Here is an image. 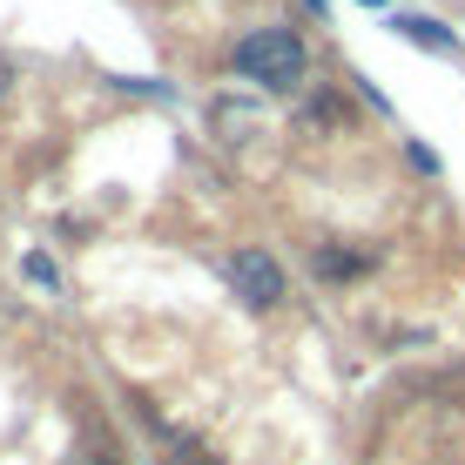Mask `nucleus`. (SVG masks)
<instances>
[{"mask_svg": "<svg viewBox=\"0 0 465 465\" xmlns=\"http://www.w3.org/2000/svg\"><path fill=\"white\" fill-rule=\"evenodd\" d=\"M364 7H384V0H364Z\"/></svg>", "mask_w": 465, "mask_h": 465, "instance_id": "6", "label": "nucleus"}, {"mask_svg": "<svg viewBox=\"0 0 465 465\" xmlns=\"http://www.w3.org/2000/svg\"><path fill=\"white\" fill-rule=\"evenodd\" d=\"M230 283H236V297H243V303H277L283 297V270L270 263L263 250H236L230 256Z\"/></svg>", "mask_w": 465, "mask_h": 465, "instance_id": "2", "label": "nucleus"}, {"mask_svg": "<svg viewBox=\"0 0 465 465\" xmlns=\"http://www.w3.org/2000/svg\"><path fill=\"white\" fill-rule=\"evenodd\" d=\"M398 35H405V41H419V47H431V54H459V35H452V27H445V21H431V14H398Z\"/></svg>", "mask_w": 465, "mask_h": 465, "instance_id": "3", "label": "nucleus"}, {"mask_svg": "<svg viewBox=\"0 0 465 465\" xmlns=\"http://www.w3.org/2000/svg\"><path fill=\"white\" fill-rule=\"evenodd\" d=\"M21 270H27V277H35V283H47V291H54V263H47V256H41V250H35V256H27V263H21Z\"/></svg>", "mask_w": 465, "mask_h": 465, "instance_id": "4", "label": "nucleus"}, {"mask_svg": "<svg viewBox=\"0 0 465 465\" xmlns=\"http://www.w3.org/2000/svg\"><path fill=\"white\" fill-rule=\"evenodd\" d=\"M236 74L263 88H297L303 82V41L291 27H256L250 41H236Z\"/></svg>", "mask_w": 465, "mask_h": 465, "instance_id": "1", "label": "nucleus"}, {"mask_svg": "<svg viewBox=\"0 0 465 465\" xmlns=\"http://www.w3.org/2000/svg\"><path fill=\"white\" fill-rule=\"evenodd\" d=\"M311 7H317V14H324V0H311Z\"/></svg>", "mask_w": 465, "mask_h": 465, "instance_id": "5", "label": "nucleus"}]
</instances>
